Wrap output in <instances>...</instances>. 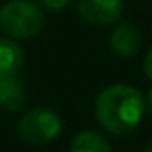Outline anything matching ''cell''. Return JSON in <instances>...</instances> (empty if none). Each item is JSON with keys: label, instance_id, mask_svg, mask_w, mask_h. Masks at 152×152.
Masks as SVG:
<instances>
[{"label": "cell", "instance_id": "3957f363", "mask_svg": "<svg viewBox=\"0 0 152 152\" xmlns=\"http://www.w3.org/2000/svg\"><path fill=\"white\" fill-rule=\"evenodd\" d=\"M62 127H64V121L58 112L45 106H37L27 110L21 115V119L18 123V133L25 142L41 146L54 141L62 133Z\"/></svg>", "mask_w": 152, "mask_h": 152}, {"label": "cell", "instance_id": "6da1fadb", "mask_svg": "<svg viewBox=\"0 0 152 152\" xmlns=\"http://www.w3.org/2000/svg\"><path fill=\"white\" fill-rule=\"evenodd\" d=\"M94 115L106 133L125 137L141 125L145 115V96L127 83H114L98 93Z\"/></svg>", "mask_w": 152, "mask_h": 152}, {"label": "cell", "instance_id": "9c48e42d", "mask_svg": "<svg viewBox=\"0 0 152 152\" xmlns=\"http://www.w3.org/2000/svg\"><path fill=\"white\" fill-rule=\"evenodd\" d=\"M33 2H37L39 6H42L48 12H60V10H64V8L67 6L69 0H33Z\"/></svg>", "mask_w": 152, "mask_h": 152}, {"label": "cell", "instance_id": "7a4b0ae2", "mask_svg": "<svg viewBox=\"0 0 152 152\" xmlns=\"http://www.w3.org/2000/svg\"><path fill=\"white\" fill-rule=\"evenodd\" d=\"M45 12L33 0H10L0 8V31L10 39H33L45 29Z\"/></svg>", "mask_w": 152, "mask_h": 152}, {"label": "cell", "instance_id": "52a82bcc", "mask_svg": "<svg viewBox=\"0 0 152 152\" xmlns=\"http://www.w3.org/2000/svg\"><path fill=\"white\" fill-rule=\"evenodd\" d=\"M23 66V50L12 39H0V77L15 75Z\"/></svg>", "mask_w": 152, "mask_h": 152}, {"label": "cell", "instance_id": "5b68a950", "mask_svg": "<svg viewBox=\"0 0 152 152\" xmlns=\"http://www.w3.org/2000/svg\"><path fill=\"white\" fill-rule=\"evenodd\" d=\"M141 31L135 23L131 21H121L112 29L110 37H108V45H110V50L114 52L119 58H131L135 56L141 48Z\"/></svg>", "mask_w": 152, "mask_h": 152}, {"label": "cell", "instance_id": "8992f818", "mask_svg": "<svg viewBox=\"0 0 152 152\" xmlns=\"http://www.w3.org/2000/svg\"><path fill=\"white\" fill-rule=\"evenodd\" d=\"M27 93L18 75L0 77V108L8 112H15L25 104Z\"/></svg>", "mask_w": 152, "mask_h": 152}, {"label": "cell", "instance_id": "7c38bea8", "mask_svg": "<svg viewBox=\"0 0 152 152\" xmlns=\"http://www.w3.org/2000/svg\"><path fill=\"white\" fill-rule=\"evenodd\" d=\"M145 152H152V145H148V146H146V148H145Z\"/></svg>", "mask_w": 152, "mask_h": 152}, {"label": "cell", "instance_id": "8fae6325", "mask_svg": "<svg viewBox=\"0 0 152 152\" xmlns=\"http://www.w3.org/2000/svg\"><path fill=\"white\" fill-rule=\"evenodd\" d=\"M142 96H145V112L152 115V89H148V93Z\"/></svg>", "mask_w": 152, "mask_h": 152}, {"label": "cell", "instance_id": "ba28073f", "mask_svg": "<svg viewBox=\"0 0 152 152\" xmlns=\"http://www.w3.org/2000/svg\"><path fill=\"white\" fill-rule=\"evenodd\" d=\"M69 152H112V146L104 135L87 129L73 137Z\"/></svg>", "mask_w": 152, "mask_h": 152}, {"label": "cell", "instance_id": "30bf717a", "mask_svg": "<svg viewBox=\"0 0 152 152\" xmlns=\"http://www.w3.org/2000/svg\"><path fill=\"white\" fill-rule=\"evenodd\" d=\"M145 73L152 81V48L148 50V54H146V58H145Z\"/></svg>", "mask_w": 152, "mask_h": 152}, {"label": "cell", "instance_id": "277c9868", "mask_svg": "<svg viewBox=\"0 0 152 152\" xmlns=\"http://www.w3.org/2000/svg\"><path fill=\"white\" fill-rule=\"evenodd\" d=\"M77 14L91 25H114L123 14V0H77Z\"/></svg>", "mask_w": 152, "mask_h": 152}]
</instances>
